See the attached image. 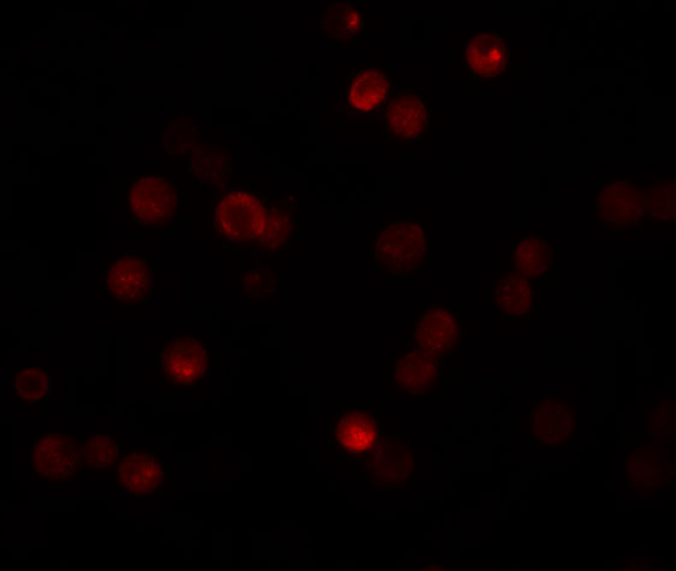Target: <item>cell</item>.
Listing matches in <instances>:
<instances>
[{
	"label": "cell",
	"instance_id": "1",
	"mask_svg": "<svg viewBox=\"0 0 676 571\" xmlns=\"http://www.w3.org/2000/svg\"><path fill=\"white\" fill-rule=\"evenodd\" d=\"M269 215L253 194L236 190L220 201L215 220L216 233L226 240L243 242L266 236Z\"/></svg>",
	"mask_w": 676,
	"mask_h": 571
},
{
	"label": "cell",
	"instance_id": "2",
	"mask_svg": "<svg viewBox=\"0 0 676 571\" xmlns=\"http://www.w3.org/2000/svg\"><path fill=\"white\" fill-rule=\"evenodd\" d=\"M426 238L420 225L396 221L384 227L375 243L376 260L392 273L416 269L425 258Z\"/></svg>",
	"mask_w": 676,
	"mask_h": 571
},
{
	"label": "cell",
	"instance_id": "3",
	"mask_svg": "<svg viewBox=\"0 0 676 571\" xmlns=\"http://www.w3.org/2000/svg\"><path fill=\"white\" fill-rule=\"evenodd\" d=\"M575 407L561 398H549L534 411L530 432L532 439L547 447L571 443L576 435Z\"/></svg>",
	"mask_w": 676,
	"mask_h": 571
},
{
	"label": "cell",
	"instance_id": "4",
	"mask_svg": "<svg viewBox=\"0 0 676 571\" xmlns=\"http://www.w3.org/2000/svg\"><path fill=\"white\" fill-rule=\"evenodd\" d=\"M131 209L137 220L147 225L167 222L177 208V194L169 183L155 176L135 183L129 190Z\"/></svg>",
	"mask_w": 676,
	"mask_h": 571
},
{
	"label": "cell",
	"instance_id": "5",
	"mask_svg": "<svg viewBox=\"0 0 676 571\" xmlns=\"http://www.w3.org/2000/svg\"><path fill=\"white\" fill-rule=\"evenodd\" d=\"M644 190L627 181H614L603 188L600 198V216L604 225L630 228L637 225L645 210Z\"/></svg>",
	"mask_w": 676,
	"mask_h": 571
},
{
	"label": "cell",
	"instance_id": "6",
	"mask_svg": "<svg viewBox=\"0 0 676 571\" xmlns=\"http://www.w3.org/2000/svg\"><path fill=\"white\" fill-rule=\"evenodd\" d=\"M150 267L145 258L127 253L110 263L106 286L112 294L124 303H139L150 290Z\"/></svg>",
	"mask_w": 676,
	"mask_h": 571
},
{
	"label": "cell",
	"instance_id": "7",
	"mask_svg": "<svg viewBox=\"0 0 676 571\" xmlns=\"http://www.w3.org/2000/svg\"><path fill=\"white\" fill-rule=\"evenodd\" d=\"M31 458L37 474L50 480H64L75 471L79 447L72 438L50 433L33 446Z\"/></svg>",
	"mask_w": 676,
	"mask_h": 571
},
{
	"label": "cell",
	"instance_id": "8",
	"mask_svg": "<svg viewBox=\"0 0 676 571\" xmlns=\"http://www.w3.org/2000/svg\"><path fill=\"white\" fill-rule=\"evenodd\" d=\"M207 368V352L198 340L176 339L164 349L163 370L173 385L187 386L198 383Z\"/></svg>",
	"mask_w": 676,
	"mask_h": 571
},
{
	"label": "cell",
	"instance_id": "9",
	"mask_svg": "<svg viewBox=\"0 0 676 571\" xmlns=\"http://www.w3.org/2000/svg\"><path fill=\"white\" fill-rule=\"evenodd\" d=\"M465 64L468 72L479 79L501 75L508 63V49L498 32H479L465 50Z\"/></svg>",
	"mask_w": 676,
	"mask_h": 571
},
{
	"label": "cell",
	"instance_id": "10",
	"mask_svg": "<svg viewBox=\"0 0 676 571\" xmlns=\"http://www.w3.org/2000/svg\"><path fill=\"white\" fill-rule=\"evenodd\" d=\"M459 336V322L445 309L427 310L414 331L419 350L434 356L453 350Z\"/></svg>",
	"mask_w": 676,
	"mask_h": 571
},
{
	"label": "cell",
	"instance_id": "11",
	"mask_svg": "<svg viewBox=\"0 0 676 571\" xmlns=\"http://www.w3.org/2000/svg\"><path fill=\"white\" fill-rule=\"evenodd\" d=\"M626 468L630 492L653 491L668 481L665 456L655 447H644L633 453L627 459Z\"/></svg>",
	"mask_w": 676,
	"mask_h": 571
},
{
	"label": "cell",
	"instance_id": "12",
	"mask_svg": "<svg viewBox=\"0 0 676 571\" xmlns=\"http://www.w3.org/2000/svg\"><path fill=\"white\" fill-rule=\"evenodd\" d=\"M437 377V359L422 350L408 352L395 366V386L410 394L429 391Z\"/></svg>",
	"mask_w": 676,
	"mask_h": 571
},
{
	"label": "cell",
	"instance_id": "13",
	"mask_svg": "<svg viewBox=\"0 0 676 571\" xmlns=\"http://www.w3.org/2000/svg\"><path fill=\"white\" fill-rule=\"evenodd\" d=\"M378 438L374 415L361 412L344 414L335 429V440L349 455H364L375 447Z\"/></svg>",
	"mask_w": 676,
	"mask_h": 571
},
{
	"label": "cell",
	"instance_id": "14",
	"mask_svg": "<svg viewBox=\"0 0 676 571\" xmlns=\"http://www.w3.org/2000/svg\"><path fill=\"white\" fill-rule=\"evenodd\" d=\"M429 112L417 94H399L388 107L389 129L399 138H418L429 124Z\"/></svg>",
	"mask_w": 676,
	"mask_h": 571
},
{
	"label": "cell",
	"instance_id": "15",
	"mask_svg": "<svg viewBox=\"0 0 676 571\" xmlns=\"http://www.w3.org/2000/svg\"><path fill=\"white\" fill-rule=\"evenodd\" d=\"M118 479L128 492L137 497H147L160 486L162 469L155 458L131 455L122 460Z\"/></svg>",
	"mask_w": 676,
	"mask_h": 571
},
{
	"label": "cell",
	"instance_id": "16",
	"mask_svg": "<svg viewBox=\"0 0 676 571\" xmlns=\"http://www.w3.org/2000/svg\"><path fill=\"white\" fill-rule=\"evenodd\" d=\"M389 80L382 71L363 70L357 72L349 87V102L356 112L370 113L385 98Z\"/></svg>",
	"mask_w": 676,
	"mask_h": 571
},
{
	"label": "cell",
	"instance_id": "17",
	"mask_svg": "<svg viewBox=\"0 0 676 571\" xmlns=\"http://www.w3.org/2000/svg\"><path fill=\"white\" fill-rule=\"evenodd\" d=\"M190 173L201 183L219 185L230 167L231 156L225 146L205 144L193 149Z\"/></svg>",
	"mask_w": 676,
	"mask_h": 571
},
{
	"label": "cell",
	"instance_id": "18",
	"mask_svg": "<svg viewBox=\"0 0 676 571\" xmlns=\"http://www.w3.org/2000/svg\"><path fill=\"white\" fill-rule=\"evenodd\" d=\"M496 304L509 316L528 314L533 304L532 284L527 278L509 274L496 290Z\"/></svg>",
	"mask_w": 676,
	"mask_h": 571
},
{
	"label": "cell",
	"instance_id": "19",
	"mask_svg": "<svg viewBox=\"0 0 676 571\" xmlns=\"http://www.w3.org/2000/svg\"><path fill=\"white\" fill-rule=\"evenodd\" d=\"M413 466V456L404 445L389 442L379 448L376 459L378 478L386 484H403Z\"/></svg>",
	"mask_w": 676,
	"mask_h": 571
},
{
	"label": "cell",
	"instance_id": "20",
	"mask_svg": "<svg viewBox=\"0 0 676 571\" xmlns=\"http://www.w3.org/2000/svg\"><path fill=\"white\" fill-rule=\"evenodd\" d=\"M516 266L519 273L526 277H541L551 266V251L549 245L542 239L529 237L518 242Z\"/></svg>",
	"mask_w": 676,
	"mask_h": 571
},
{
	"label": "cell",
	"instance_id": "21",
	"mask_svg": "<svg viewBox=\"0 0 676 571\" xmlns=\"http://www.w3.org/2000/svg\"><path fill=\"white\" fill-rule=\"evenodd\" d=\"M364 17L361 10L340 4L325 11L322 27L326 34L340 40H351L362 32Z\"/></svg>",
	"mask_w": 676,
	"mask_h": 571
},
{
	"label": "cell",
	"instance_id": "22",
	"mask_svg": "<svg viewBox=\"0 0 676 571\" xmlns=\"http://www.w3.org/2000/svg\"><path fill=\"white\" fill-rule=\"evenodd\" d=\"M50 390V377L39 368H24L12 377V391L27 403L43 401Z\"/></svg>",
	"mask_w": 676,
	"mask_h": 571
},
{
	"label": "cell",
	"instance_id": "23",
	"mask_svg": "<svg viewBox=\"0 0 676 571\" xmlns=\"http://www.w3.org/2000/svg\"><path fill=\"white\" fill-rule=\"evenodd\" d=\"M675 198V185L664 184L656 186L645 203L651 204V210L657 220H674Z\"/></svg>",
	"mask_w": 676,
	"mask_h": 571
},
{
	"label": "cell",
	"instance_id": "24",
	"mask_svg": "<svg viewBox=\"0 0 676 571\" xmlns=\"http://www.w3.org/2000/svg\"><path fill=\"white\" fill-rule=\"evenodd\" d=\"M117 456L118 450L113 440L95 438L89 445L86 461L92 467H106L114 465Z\"/></svg>",
	"mask_w": 676,
	"mask_h": 571
}]
</instances>
